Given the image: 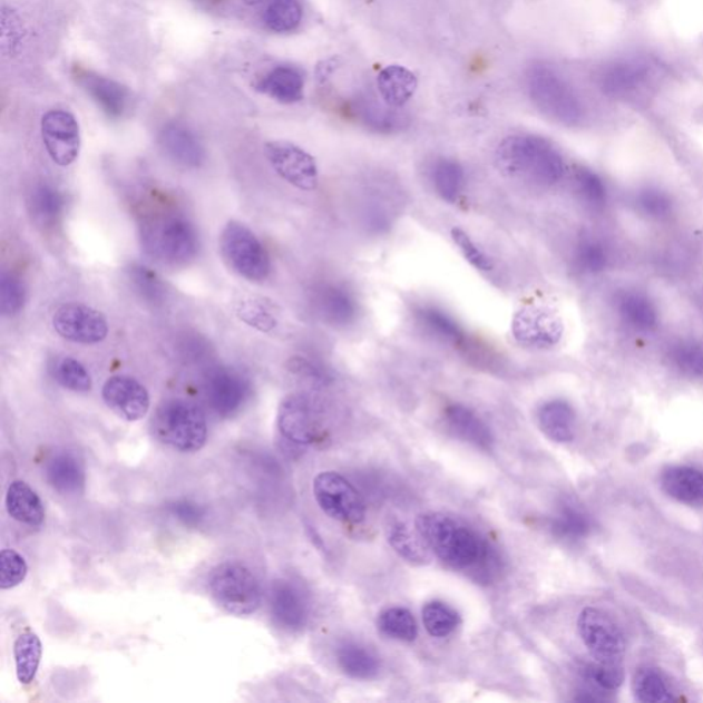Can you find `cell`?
<instances>
[{
  "mask_svg": "<svg viewBox=\"0 0 703 703\" xmlns=\"http://www.w3.org/2000/svg\"><path fill=\"white\" fill-rule=\"evenodd\" d=\"M289 370L316 385H324L330 380L329 372L323 365L304 357H294L289 360Z\"/></svg>",
  "mask_w": 703,
  "mask_h": 703,
  "instance_id": "53",
  "label": "cell"
},
{
  "mask_svg": "<svg viewBox=\"0 0 703 703\" xmlns=\"http://www.w3.org/2000/svg\"><path fill=\"white\" fill-rule=\"evenodd\" d=\"M257 88L277 102L295 104L304 97V76L291 65H281L265 75Z\"/></svg>",
  "mask_w": 703,
  "mask_h": 703,
  "instance_id": "31",
  "label": "cell"
},
{
  "mask_svg": "<svg viewBox=\"0 0 703 703\" xmlns=\"http://www.w3.org/2000/svg\"><path fill=\"white\" fill-rule=\"evenodd\" d=\"M661 487L672 499L689 506L703 505V472L690 466H673L661 476Z\"/></svg>",
  "mask_w": 703,
  "mask_h": 703,
  "instance_id": "27",
  "label": "cell"
},
{
  "mask_svg": "<svg viewBox=\"0 0 703 703\" xmlns=\"http://www.w3.org/2000/svg\"><path fill=\"white\" fill-rule=\"evenodd\" d=\"M52 326L62 339L82 345L99 344L109 334V324L102 313L79 303L59 306L52 316Z\"/></svg>",
  "mask_w": 703,
  "mask_h": 703,
  "instance_id": "12",
  "label": "cell"
},
{
  "mask_svg": "<svg viewBox=\"0 0 703 703\" xmlns=\"http://www.w3.org/2000/svg\"><path fill=\"white\" fill-rule=\"evenodd\" d=\"M673 368L693 380L703 381V344L694 340H682L670 350Z\"/></svg>",
  "mask_w": 703,
  "mask_h": 703,
  "instance_id": "42",
  "label": "cell"
},
{
  "mask_svg": "<svg viewBox=\"0 0 703 703\" xmlns=\"http://www.w3.org/2000/svg\"><path fill=\"white\" fill-rule=\"evenodd\" d=\"M102 399L117 417L127 422H137L150 410L147 389L133 377L114 375L105 382Z\"/></svg>",
  "mask_w": 703,
  "mask_h": 703,
  "instance_id": "17",
  "label": "cell"
},
{
  "mask_svg": "<svg viewBox=\"0 0 703 703\" xmlns=\"http://www.w3.org/2000/svg\"><path fill=\"white\" fill-rule=\"evenodd\" d=\"M700 310H701V313L703 315V292H702L701 297H700Z\"/></svg>",
  "mask_w": 703,
  "mask_h": 703,
  "instance_id": "56",
  "label": "cell"
},
{
  "mask_svg": "<svg viewBox=\"0 0 703 703\" xmlns=\"http://www.w3.org/2000/svg\"><path fill=\"white\" fill-rule=\"evenodd\" d=\"M6 508L11 518L27 527L39 528L46 519L43 501L26 481L10 484L6 494Z\"/></svg>",
  "mask_w": 703,
  "mask_h": 703,
  "instance_id": "29",
  "label": "cell"
},
{
  "mask_svg": "<svg viewBox=\"0 0 703 703\" xmlns=\"http://www.w3.org/2000/svg\"><path fill=\"white\" fill-rule=\"evenodd\" d=\"M251 392V382L235 369L216 368L206 377V400L218 417L236 416L250 400Z\"/></svg>",
  "mask_w": 703,
  "mask_h": 703,
  "instance_id": "14",
  "label": "cell"
},
{
  "mask_svg": "<svg viewBox=\"0 0 703 703\" xmlns=\"http://www.w3.org/2000/svg\"><path fill=\"white\" fill-rule=\"evenodd\" d=\"M378 629L393 641L411 643L417 639L418 624L409 608L389 607L378 617Z\"/></svg>",
  "mask_w": 703,
  "mask_h": 703,
  "instance_id": "39",
  "label": "cell"
},
{
  "mask_svg": "<svg viewBox=\"0 0 703 703\" xmlns=\"http://www.w3.org/2000/svg\"><path fill=\"white\" fill-rule=\"evenodd\" d=\"M635 699L643 703L670 702L673 700L665 678L653 667H643L636 672L632 681Z\"/></svg>",
  "mask_w": 703,
  "mask_h": 703,
  "instance_id": "41",
  "label": "cell"
},
{
  "mask_svg": "<svg viewBox=\"0 0 703 703\" xmlns=\"http://www.w3.org/2000/svg\"><path fill=\"white\" fill-rule=\"evenodd\" d=\"M416 528L442 563L453 569L469 570L490 563V548L475 530L441 512H424Z\"/></svg>",
  "mask_w": 703,
  "mask_h": 703,
  "instance_id": "2",
  "label": "cell"
},
{
  "mask_svg": "<svg viewBox=\"0 0 703 703\" xmlns=\"http://www.w3.org/2000/svg\"><path fill=\"white\" fill-rule=\"evenodd\" d=\"M496 164L510 179L539 187L557 185L565 176L563 155L545 138L514 135L496 150Z\"/></svg>",
  "mask_w": 703,
  "mask_h": 703,
  "instance_id": "1",
  "label": "cell"
},
{
  "mask_svg": "<svg viewBox=\"0 0 703 703\" xmlns=\"http://www.w3.org/2000/svg\"><path fill=\"white\" fill-rule=\"evenodd\" d=\"M26 286H23L20 277L4 273L2 281H0V304H2L3 315L8 318L19 315L26 305Z\"/></svg>",
  "mask_w": 703,
  "mask_h": 703,
  "instance_id": "49",
  "label": "cell"
},
{
  "mask_svg": "<svg viewBox=\"0 0 703 703\" xmlns=\"http://www.w3.org/2000/svg\"><path fill=\"white\" fill-rule=\"evenodd\" d=\"M447 427L455 437L482 451L492 450L494 436L487 423L463 404H450L445 410Z\"/></svg>",
  "mask_w": 703,
  "mask_h": 703,
  "instance_id": "24",
  "label": "cell"
},
{
  "mask_svg": "<svg viewBox=\"0 0 703 703\" xmlns=\"http://www.w3.org/2000/svg\"><path fill=\"white\" fill-rule=\"evenodd\" d=\"M351 111L359 123L374 133L391 134L403 128L406 118L398 109L392 108L383 100L370 94L354 97L351 102Z\"/></svg>",
  "mask_w": 703,
  "mask_h": 703,
  "instance_id": "23",
  "label": "cell"
},
{
  "mask_svg": "<svg viewBox=\"0 0 703 703\" xmlns=\"http://www.w3.org/2000/svg\"><path fill=\"white\" fill-rule=\"evenodd\" d=\"M79 85L85 88L88 96L96 100L104 114L111 118L123 116L127 108L128 92L126 88L118 85L115 80L106 79L87 70H79Z\"/></svg>",
  "mask_w": 703,
  "mask_h": 703,
  "instance_id": "25",
  "label": "cell"
},
{
  "mask_svg": "<svg viewBox=\"0 0 703 703\" xmlns=\"http://www.w3.org/2000/svg\"><path fill=\"white\" fill-rule=\"evenodd\" d=\"M512 334L525 348L549 350L563 339L564 324L553 312L525 309L514 318Z\"/></svg>",
  "mask_w": 703,
  "mask_h": 703,
  "instance_id": "16",
  "label": "cell"
},
{
  "mask_svg": "<svg viewBox=\"0 0 703 703\" xmlns=\"http://www.w3.org/2000/svg\"><path fill=\"white\" fill-rule=\"evenodd\" d=\"M170 514L187 527H196L203 523L205 510L191 500H177L169 507Z\"/></svg>",
  "mask_w": 703,
  "mask_h": 703,
  "instance_id": "54",
  "label": "cell"
},
{
  "mask_svg": "<svg viewBox=\"0 0 703 703\" xmlns=\"http://www.w3.org/2000/svg\"><path fill=\"white\" fill-rule=\"evenodd\" d=\"M270 608L275 623L283 629L300 631L309 623V596L293 582L277 580L273 584Z\"/></svg>",
  "mask_w": 703,
  "mask_h": 703,
  "instance_id": "18",
  "label": "cell"
},
{
  "mask_svg": "<svg viewBox=\"0 0 703 703\" xmlns=\"http://www.w3.org/2000/svg\"><path fill=\"white\" fill-rule=\"evenodd\" d=\"M50 486L62 495H78L85 488L86 475L79 459L69 452H59L46 465Z\"/></svg>",
  "mask_w": 703,
  "mask_h": 703,
  "instance_id": "30",
  "label": "cell"
},
{
  "mask_svg": "<svg viewBox=\"0 0 703 703\" xmlns=\"http://www.w3.org/2000/svg\"><path fill=\"white\" fill-rule=\"evenodd\" d=\"M587 681L595 684L596 687L607 691H614L624 682V670L622 664H590L584 670Z\"/></svg>",
  "mask_w": 703,
  "mask_h": 703,
  "instance_id": "52",
  "label": "cell"
},
{
  "mask_svg": "<svg viewBox=\"0 0 703 703\" xmlns=\"http://www.w3.org/2000/svg\"><path fill=\"white\" fill-rule=\"evenodd\" d=\"M336 663L345 675L358 681H370L380 672L377 655L358 643H344L336 652Z\"/></svg>",
  "mask_w": 703,
  "mask_h": 703,
  "instance_id": "35",
  "label": "cell"
},
{
  "mask_svg": "<svg viewBox=\"0 0 703 703\" xmlns=\"http://www.w3.org/2000/svg\"><path fill=\"white\" fill-rule=\"evenodd\" d=\"M313 305L318 315L334 328H348L358 318V303L344 286L326 283L313 294Z\"/></svg>",
  "mask_w": 703,
  "mask_h": 703,
  "instance_id": "19",
  "label": "cell"
},
{
  "mask_svg": "<svg viewBox=\"0 0 703 703\" xmlns=\"http://www.w3.org/2000/svg\"><path fill=\"white\" fill-rule=\"evenodd\" d=\"M422 619L424 629L433 637H447L452 634L459 625V614L455 608L445 602L433 601L422 608Z\"/></svg>",
  "mask_w": 703,
  "mask_h": 703,
  "instance_id": "43",
  "label": "cell"
},
{
  "mask_svg": "<svg viewBox=\"0 0 703 703\" xmlns=\"http://www.w3.org/2000/svg\"><path fill=\"white\" fill-rule=\"evenodd\" d=\"M209 590L216 604L236 617L252 616L262 605L257 577L238 560H226L212 570Z\"/></svg>",
  "mask_w": 703,
  "mask_h": 703,
  "instance_id": "6",
  "label": "cell"
},
{
  "mask_svg": "<svg viewBox=\"0 0 703 703\" xmlns=\"http://www.w3.org/2000/svg\"><path fill=\"white\" fill-rule=\"evenodd\" d=\"M265 27L275 33H291L303 21V6L300 0H271L264 11Z\"/></svg>",
  "mask_w": 703,
  "mask_h": 703,
  "instance_id": "40",
  "label": "cell"
},
{
  "mask_svg": "<svg viewBox=\"0 0 703 703\" xmlns=\"http://www.w3.org/2000/svg\"><path fill=\"white\" fill-rule=\"evenodd\" d=\"M575 185L584 204L593 209L604 208L607 203V187L595 170L578 168L575 174Z\"/></svg>",
  "mask_w": 703,
  "mask_h": 703,
  "instance_id": "45",
  "label": "cell"
},
{
  "mask_svg": "<svg viewBox=\"0 0 703 703\" xmlns=\"http://www.w3.org/2000/svg\"><path fill=\"white\" fill-rule=\"evenodd\" d=\"M616 311L619 321L632 332L648 334L660 324V311L646 293L624 291L617 294Z\"/></svg>",
  "mask_w": 703,
  "mask_h": 703,
  "instance_id": "21",
  "label": "cell"
},
{
  "mask_svg": "<svg viewBox=\"0 0 703 703\" xmlns=\"http://www.w3.org/2000/svg\"><path fill=\"white\" fill-rule=\"evenodd\" d=\"M128 274L129 280H131L133 285L137 289L141 299L153 304L163 303L167 291H165V286L156 273H153V271L145 267V265L134 264L133 267L128 270Z\"/></svg>",
  "mask_w": 703,
  "mask_h": 703,
  "instance_id": "47",
  "label": "cell"
},
{
  "mask_svg": "<svg viewBox=\"0 0 703 703\" xmlns=\"http://www.w3.org/2000/svg\"><path fill=\"white\" fill-rule=\"evenodd\" d=\"M247 6H257L263 2V0H242Z\"/></svg>",
  "mask_w": 703,
  "mask_h": 703,
  "instance_id": "55",
  "label": "cell"
},
{
  "mask_svg": "<svg viewBox=\"0 0 703 703\" xmlns=\"http://www.w3.org/2000/svg\"><path fill=\"white\" fill-rule=\"evenodd\" d=\"M65 196L57 187L49 183H40L33 187L28 198L29 214L37 226L41 228H51L57 226L64 215Z\"/></svg>",
  "mask_w": 703,
  "mask_h": 703,
  "instance_id": "33",
  "label": "cell"
},
{
  "mask_svg": "<svg viewBox=\"0 0 703 703\" xmlns=\"http://www.w3.org/2000/svg\"><path fill=\"white\" fill-rule=\"evenodd\" d=\"M277 429L283 439L295 446H311L321 433L315 404L303 393H294L282 400L277 410Z\"/></svg>",
  "mask_w": 703,
  "mask_h": 703,
  "instance_id": "15",
  "label": "cell"
},
{
  "mask_svg": "<svg viewBox=\"0 0 703 703\" xmlns=\"http://www.w3.org/2000/svg\"><path fill=\"white\" fill-rule=\"evenodd\" d=\"M221 253L224 263L246 281L264 282L271 273L267 250L250 227L236 221L228 222L221 234Z\"/></svg>",
  "mask_w": 703,
  "mask_h": 703,
  "instance_id": "7",
  "label": "cell"
},
{
  "mask_svg": "<svg viewBox=\"0 0 703 703\" xmlns=\"http://www.w3.org/2000/svg\"><path fill=\"white\" fill-rule=\"evenodd\" d=\"M141 242L152 257L168 265H186L197 257L199 236L194 224L180 215H162L141 226Z\"/></svg>",
  "mask_w": 703,
  "mask_h": 703,
  "instance_id": "4",
  "label": "cell"
},
{
  "mask_svg": "<svg viewBox=\"0 0 703 703\" xmlns=\"http://www.w3.org/2000/svg\"><path fill=\"white\" fill-rule=\"evenodd\" d=\"M658 78V65L645 57L617 59L601 69L598 85L607 97L635 99Z\"/></svg>",
  "mask_w": 703,
  "mask_h": 703,
  "instance_id": "8",
  "label": "cell"
},
{
  "mask_svg": "<svg viewBox=\"0 0 703 703\" xmlns=\"http://www.w3.org/2000/svg\"><path fill=\"white\" fill-rule=\"evenodd\" d=\"M576 268L583 274H599L607 267V247L596 240H583L575 251Z\"/></svg>",
  "mask_w": 703,
  "mask_h": 703,
  "instance_id": "46",
  "label": "cell"
},
{
  "mask_svg": "<svg viewBox=\"0 0 703 703\" xmlns=\"http://www.w3.org/2000/svg\"><path fill=\"white\" fill-rule=\"evenodd\" d=\"M632 203H634L637 214L655 222L666 221L675 211V203H673L670 193L655 186L639 188Z\"/></svg>",
  "mask_w": 703,
  "mask_h": 703,
  "instance_id": "38",
  "label": "cell"
},
{
  "mask_svg": "<svg viewBox=\"0 0 703 703\" xmlns=\"http://www.w3.org/2000/svg\"><path fill=\"white\" fill-rule=\"evenodd\" d=\"M41 138L50 158L59 167L74 164L80 153V127L68 110H49L41 117Z\"/></svg>",
  "mask_w": 703,
  "mask_h": 703,
  "instance_id": "13",
  "label": "cell"
},
{
  "mask_svg": "<svg viewBox=\"0 0 703 703\" xmlns=\"http://www.w3.org/2000/svg\"><path fill=\"white\" fill-rule=\"evenodd\" d=\"M387 539L393 551L406 563L422 566L430 563L431 554L419 531L411 530L403 519L389 518L385 527Z\"/></svg>",
  "mask_w": 703,
  "mask_h": 703,
  "instance_id": "26",
  "label": "cell"
},
{
  "mask_svg": "<svg viewBox=\"0 0 703 703\" xmlns=\"http://www.w3.org/2000/svg\"><path fill=\"white\" fill-rule=\"evenodd\" d=\"M527 86L536 108L551 120L575 127L586 117V109L575 88L547 65H535L528 70Z\"/></svg>",
  "mask_w": 703,
  "mask_h": 703,
  "instance_id": "5",
  "label": "cell"
},
{
  "mask_svg": "<svg viewBox=\"0 0 703 703\" xmlns=\"http://www.w3.org/2000/svg\"><path fill=\"white\" fill-rule=\"evenodd\" d=\"M159 145L165 155L185 168H199L205 162V149L197 135L179 123L167 124L159 133Z\"/></svg>",
  "mask_w": 703,
  "mask_h": 703,
  "instance_id": "20",
  "label": "cell"
},
{
  "mask_svg": "<svg viewBox=\"0 0 703 703\" xmlns=\"http://www.w3.org/2000/svg\"><path fill=\"white\" fill-rule=\"evenodd\" d=\"M265 156L275 173L289 185L303 192L316 191L319 170L310 153L291 141L274 140L265 145Z\"/></svg>",
  "mask_w": 703,
  "mask_h": 703,
  "instance_id": "11",
  "label": "cell"
},
{
  "mask_svg": "<svg viewBox=\"0 0 703 703\" xmlns=\"http://www.w3.org/2000/svg\"><path fill=\"white\" fill-rule=\"evenodd\" d=\"M152 427L157 440L177 452H198L208 440L205 412L185 399L163 401L153 417Z\"/></svg>",
  "mask_w": 703,
  "mask_h": 703,
  "instance_id": "3",
  "label": "cell"
},
{
  "mask_svg": "<svg viewBox=\"0 0 703 703\" xmlns=\"http://www.w3.org/2000/svg\"><path fill=\"white\" fill-rule=\"evenodd\" d=\"M451 236L455 245L462 252L466 262H469L472 267L481 271V273H489V271L494 270L492 260L471 240V236L466 233L465 230L453 227L451 230Z\"/></svg>",
  "mask_w": 703,
  "mask_h": 703,
  "instance_id": "51",
  "label": "cell"
},
{
  "mask_svg": "<svg viewBox=\"0 0 703 703\" xmlns=\"http://www.w3.org/2000/svg\"><path fill=\"white\" fill-rule=\"evenodd\" d=\"M416 318L419 326L427 330L436 340L459 348L469 354L476 342L469 339L465 329L455 319L439 306L421 305L416 310Z\"/></svg>",
  "mask_w": 703,
  "mask_h": 703,
  "instance_id": "22",
  "label": "cell"
},
{
  "mask_svg": "<svg viewBox=\"0 0 703 703\" xmlns=\"http://www.w3.org/2000/svg\"><path fill=\"white\" fill-rule=\"evenodd\" d=\"M49 372L59 385L76 393H87L92 389L90 372L79 360L69 357H56L49 362Z\"/></svg>",
  "mask_w": 703,
  "mask_h": 703,
  "instance_id": "37",
  "label": "cell"
},
{
  "mask_svg": "<svg viewBox=\"0 0 703 703\" xmlns=\"http://www.w3.org/2000/svg\"><path fill=\"white\" fill-rule=\"evenodd\" d=\"M418 80L409 69L392 65L378 75L377 88L383 102L394 109L403 108L416 94Z\"/></svg>",
  "mask_w": 703,
  "mask_h": 703,
  "instance_id": "32",
  "label": "cell"
},
{
  "mask_svg": "<svg viewBox=\"0 0 703 703\" xmlns=\"http://www.w3.org/2000/svg\"><path fill=\"white\" fill-rule=\"evenodd\" d=\"M28 575L27 560L16 549L4 548L0 553V588L8 590L20 586Z\"/></svg>",
  "mask_w": 703,
  "mask_h": 703,
  "instance_id": "50",
  "label": "cell"
},
{
  "mask_svg": "<svg viewBox=\"0 0 703 703\" xmlns=\"http://www.w3.org/2000/svg\"><path fill=\"white\" fill-rule=\"evenodd\" d=\"M578 635L596 663L622 664L625 639L611 616L596 607H586L577 619Z\"/></svg>",
  "mask_w": 703,
  "mask_h": 703,
  "instance_id": "10",
  "label": "cell"
},
{
  "mask_svg": "<svg viewBox=\"0 0 703 703\" xmlns=\"http://www.w3.org/2000/svg\"><path fill=\"white\" fill-rule=\"evenodd\" d=\"M236 315L242 322L262 333H271L276 328V318L263 301L254 299L241 301L238 309H236Z\"/></svg>",
  "mask_w": 703,
  "mask_h": 703,
  "instance_id": "48",
  "label": "cell"
},
{
  "mask_svg": "<svg viewBox=\"0 0 703 703\" xmlns=\"http://www.w3.org/2000/svg\"><path fill=\"white\" fill-rule=\"evenodd\" d=\"M589 529L587 514L575 505H565L553 521L554 534L567 540L582 539L588 535Z\"/></svg>",
  "mask_w": 703,
  "mask_h": 703,
  "instance_id": "44",
  "label": "cell"
},
{
  "mask_svg": "<svg viewBox=\"0 0 703 703\" xmlns=\"http://www.w3.org/2000/svg\"><path fill=\"white\" fill-rule=\"evenodd\" d=\"M437 196L446 203L457 204L466 187L465 169L457 159L439 158L430 170Z\"/></svg>",
  "mask_w": 703,
  "mask_h": 703,
  "instance_id": "34",
  "label": "cell"
},
{
  "mask_svg": "<svg viewBox=\"0 0 703 703\" xmlns=\"http://www.w3.org/2000/svg\"><path fill=\"white\" fill-rule=\"evenodd\" d=\"M43 647L37 634L23 632L14 643L17 678L21 684H31L38 675Z\"/></svg>",
  "mask_w": 703,
  "mask_h": 703,
  "instance_id": "36",
  "label": "cell"
},
{
  "mask_svg": "<svg viewBox=\"0 0 703 703\" xmlns=\"http://www.w3.org/2000/svg\"><path fill=\"white\" fill-rule=\"evenodd\" d=\"M537 422L549 440L565 445L575 440L576 412L563 399L547 401L537 411Z\"/></svg>",
  "mask_w": 703,
  "mask_h": 703,
  "instance_id": "28",
  "label": "cell"
},
{
  "mask_svg": "<svg viewBox=\"0 0 703 703\" xmlns=\"http://www.w3.org/2000/svg\"><path fill=\"white\" fill-rule=\"evenodd\" d=\"M313 496L328 517L344 524H360L365 504L359 490L335 471H323L313 480Z\"/></svg>",
  "mask_w": 703,
  "mask_h": 703,
  "instance_id": "9",
  "label": "cell"
}]
</instances>
